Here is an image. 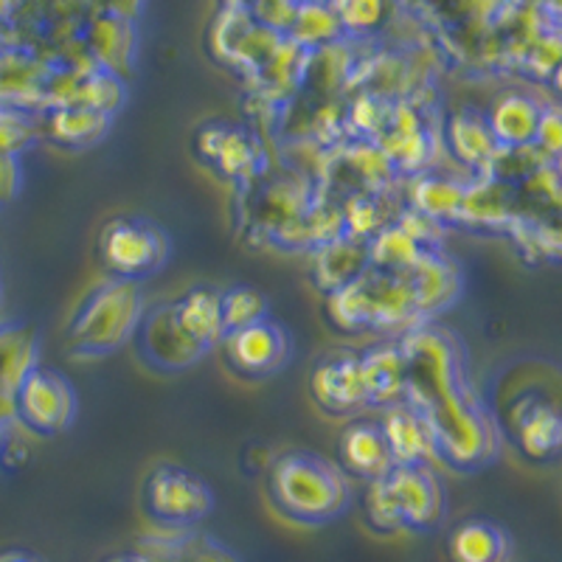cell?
<instances>
[{
    "instance_id": "11",
    "label": "cell",
    "mask_w": 562,
    "mask_h": 562,
    "mask_svg": "<svg viewBox=\"0 0 562 562\" xmlns=\"http://www.w3.org/2000/svg\"><path fill=\"white\" fill-rule=\"evenodd\" d=\"M380 430H383L394 464H428L430 459L439 456L434 430H430L425 414L416 411L414 405L400 403L385 408Z\"/></svg>"
},
{
    "instance_id": "20",
    "label": "cell",
    "mask_w": 562,
    "mask_h": 562,
    "mask_svg": "<svg viewBox=\"0 0 562 562\" xmlns=\"http://www.w3.org/2000/svg\"><path fill=\"white\" fill-rule=\"evenodd\" d=\"M172 310L178 315V324L192 335L203 349L223 344V307H220V293L214 288H194L183 299L172 301Z\"/></svg>"
},
{
    "instance_id": "32",
    "label": "cell",
    "mask_w": 562,
    "mask_h": 562,
    "mask_svg": "<svg viewBox=\"0 0 562 562\" xmlns=\"http://www.w3.org/2000/svg\"><path fill=\"white\" fill-rule=\"evenodd\" d=\"M531 147H537L546 158H557L562 149V127H560V113L557 110H549L540 115V124H537L535 140H531Z\"/></svg>"
},
{
    "instance_id": "26",
    "label": "cell",
    "mask_w": 562,
    "mask_h": 562,
    "mask_svg": "<svg viewBox=\"0 0 562 562\" xmlns=\"http://www.w3.org/2000/svg\"><path fill=\"white\" fill-rule=\"evenodd\" d=\"M506 180L486 178L470 186L464 192V205H461V217L479 225H498L509 217V192H506Z\"/></svg>"
},
{
    "instance_id": "29",
    "label": "cell",
    "mask_w": 562,
    "mask_h": 562,
    "mask_svg": "<svg viewBox=\"0 0 562 562\" xmlns=\"http://www.w3.org/2000/svg\"><path fill=\"white\" fill-rule=\"evenodd\" d=\"M340 217H344V234L358 237L369 243L378 231L385 228V220L380 214L378 200H371L369 194H351L344 205H340Z\"/></svg>"
},
{
    "instance_id": "2",
    "label": "cell",
    "mask_w": 562,
    "mask_h": 562,
    "mask_svg": "<svg viewBox=\"0 0 562 562\" xmlns=\"http://www.w3.org/2000/svg\"><path fill=\"white\" fill-rule=\"evenodd\" d=\"M140 318H144V293L138 281L113 279L102 281L68 326V346L77 355L99 358L122 349L135 338Z\"/></svg>"
},
{
    "instance_id": "15",
    "label": "cell",
    "mask_w": 562,
    "mask_h": 562,
    "mask_svg": "<svg viewBox=\"0 0 562 562\" xmlns=\"http://www.w3.org/2000/svg\"><path fill=\"white\" fill-rule=\"evenodd\" d=\"M515 441L529 459H554L562 441V419L554 403L543 396H526L515 408Z\"/></svg>"
},
{
    "instance_id": "5",
    "label": "cell",
    "mask_w": 562,
    "mask_h": 562,
    "mask_svg": "<svg viewBox=\"0 0 562 562\" xmlns=\"http://www.w3.org/2000/svg\"><path fill=\"white\" fill-rule=\"evenodd\" d=\"M144 506L158 526L167 529H189L209 518L214 509V492L203 479L183 467H155L144 484Z\"/></svg>"
},
{
    "instance_id": "6",
    "label": "cell",
    "mask_w": 562,
    "mask_h": 562,
    "mask_svg": "<svg viewBox=\"0 0 562 562\" xmlns=\"http://www.w3.org/2000/svg\"><path fill=\"white\" fill-rule=\"evenodd\" d=\"M383 484L403 529L434 531L448 518V492L430 464H394Z\"/></svg>"
},
{
    "instance_id": "1",
    "label": "cell",
    "mask_w": 562,
    "mask_h": 562,
    "mask_svg": "<svg viewBox=\"0 0 562 562\" xmlns=\"http://www.w3.org/2000/svg\"><path fill=\"white\" fill-rule=\"evenodd\" d=\"M270 498L284 518L321 526L344 515L351 490L333 461L313 453H284L270 467Z\"/></svg>"
},
{
    "instance_id": "17",
    "label": "cell",
    "mask_w": 562,
    "mask_h": 562,
    "mask_svg": "<svg viewBox=\"0 0 562 562\" xmlns=\"http://www.w3.org/2000/svg\"><path fill=\"white\" fill-rule=\"evenodd\" d=\"M540 115H543V108L531 97H526V93H504L492 104L490 115H486V127L495 135L501 149L529 147L535 140Z\"/></svg>"
},
{
    "instance_id": "30",
    "label": "cell",
    "mask_w": 562,
    "mask_h": 562,
    "mask_svg": "<svg viewBox=\"0 0 562 562\" xmlns=\"http://www.w3.org/2000/svg\"><path fill=\"white\" fill-rule=\"evenodd\" d=\"M366 518H369L371 529L383 531V535H394V531H403L400 518H396V509L391 504V495L385 490L383 479L371 481L369 490H366Z\"/></svg>"
},
{
    "instance_id": "27",
    "label": "cell",
    "mask_w": 562,
    "mask_h": 562,
    "mask_svg": "<svg viewBox=\"0 0 562 562\" xmlns=\"http://www.w3.org/2000/svg\"><path fill=\"white\" fill-rule=\"evenodd\" d=\"M110 119L90 108H63L52 119V135L68 147H88L104 138Z\"/></svg>"
},
{
    "instance_id": "4",
    "label": "cell",
    "mask_w": 562,
    "mask_h": 562,
    "mask_svg": "<svg viewBox=\"0 0 562 562\" xmlns=\"http://www.w3.org/2000/svg\"><path fill=\"white\" fill-rule=\"evenodd\" d=\"M99 256L113 279L138 281L164 268L169 259V239L147 220L115 217L102 228Z\"/></svg>"
},
{
    "instance_id": "7",
    "label": "cell",
    "mask_w": 562,
    "mask_h": 562,
    "mask_svg": "<svg viewBox=\"0 0 562 562\" xmlns=\"http://www.w3.org/2000/svg\"><path fill=\"white\" fill-rule=\"evenodd\" d=\"M14 416L29 430L43 436H57L77 416V394L70 380L52 369H32L14 391Z\"/></svg>"
},
{
    "instance_id": "22",
    "label": "cell",
    "mask_w": 562,
    "mask_h": 562,
    "mask_svg": "<svg viewBox=\"0 0 562 562\" xmlns=\"http://www.w3.org/2000/svg\"><path fill=\"white\" fill-rule=\"evenodd\" d=\"M464 192L467 186H461L459 180H450L445 175H419L411 189V209L436 223H448V220L461 217Z\"/></svg>"
},
{
    "instance_id": "21",
    "label": "cell",
    "mask_w": 562,
    "mask_h": 562,
    "mask_svg": "<svg viewBox=\"0 0 562 562\" xmlns=\"http://www.w3.org/2000/svg\"><path fill=\"white\" fill-rule=\"evenodd\" d=\"M448 147L456 160L475 169H492L501 153V144L479 115H456L448 127Z\"/></svg>"
},
{
    "instance_id": "24",
    "label": "cell",
    "mask_w": 562,
    "mask_h": 562,
    "mask_svg": "<svg viewBox=\"0 0 562 562\" xmlns=\"http://www.w3.org/2000/svg\"><path fill=\"white\" fill-rule=\"evenodd\" d=\"M422 254L425 248L411 239L400 225H385L369 239V265L380 273H408Z\"/></svg>"
},
{
    "instance_id": "34",
    "label": "cell",
    "mask_w": 562,
    "mask_h": 562,
    "mask_svg": "<svg viewBox=\"0 0 562 562\" xmlns=\"http://www.w3.org/2000/svg\"><path fill=\"white\" fill-rule=\"evenodd\" d=\"M20 186V169L14 164V158L9 155H0V203H7V200L14 198Z\"/></svg>"
},
{
    "instance_id": "14",
    "label": "cell",
    "mask_w": 562,
    "mask_h": 562,
    "mask_svg": "<svg viewBox=\"0 0 562 562\" xmlns=\"http://www.w3.org/2000/svg\"><path fill=\"white\" fill-rule=\"evenodd\" d=\"M411 290L416 299V313L436 315L450 307L461 293V273L453 259L439 250H425L408 270Z\"/></svg>"
},
{
    "instance_id": "8",
    "label": "cell",
    "mask_w": 562,
    "mask_h": 562,
    "mask_svg": "<svg viewBox=\"0 0 562 562\" xmlns=\"http://www.w3.org/2000/svg\"><path fill=\"white\" fill-rule=\"evenodd\" d=\"M135 346H138L140 358L160 371L192 369L209 351L178 324L172 304L144 310V318L135 329Z\"/></svg>"
},
{
    "instance_id": "31",
    "label": "cell",
    "mask_w": 562,
    "mask_h": 562,
    "mask_svg": "<svg viewBox=\"0 0 562 562\" xmlns=\"http://www.w3.org/2000/svg\"><path fill=\"white\" fill-rule=\"evenodd\" d=\"M346 164H349L355 172H358L360 180H366V183H385L391 175V160L385 158V153L380 147H374V144H355V147L349 149V158H346Z\"/></svg>"
},
{
    "instance_id": "10",
    "label": "cell",
    "mask_w": 562,
    "mask_h": 562,
    "mask_svg": "<svg viewBox=\"0 0 562 562\" xmlns=\"http://www.w3.org/2000/svg\"><path fill=\"white\" fill-rule=\"evenodd\" d=\"M313 400L326 414H355L366 403L363 371L358 351H333L310 374Z\"/></svg>"
},
{
    "instance_id": "3",
    "label": "cell",
    "mask_w": 562,
    "mask_h": 562,
    "mask_svg": "<svg viewBox=\"0 0 562 562\" xmlns=\"http://www.w3.org/2000/svg\"><path fill=\"white\" fill-rule=\"evenodd\" d=\"M422 414L434 430L439 456L459 470H473L490 461L492 453L498 450L495 425L467 383H459L448 394L436 396L434 403L422 408Z\"/></svg>"
},
{
    "instance_id": "19",
    "label": "cell",
    "mask_w": 562,
    "mask_h": 562,
    "mask_svg": "<svg viewBox=\"0 0 562 562\" xmlns=\"http://www.w3.org/2000/svg\"><path fill=\"white\" fill-rule=\"evenodd\" d=\"M509 551L512 543L504 526L484 518L461 520L448 537L450 562H506Z\"/></svg>"
},
{
    "instance_id": "16",
    "label": "cell",
    "mask_w": 562,
    "mask_h": 562,
    "mask_svg": "<svg viewBox=\"0 0 562 562\" xmlns=\"http://www.w3.org/2000/svg\"><path fill=\"white\" fill-rule=\"evenodd\" d=\"M366 403L391 408L405 403V360L396 344H378L360 355Z\"/></svg>"
},
{
    "instance_id": "33",
    "label": "cell",
    "mask_w": 562,
    "mask_h": 562,
    "mask_svg": "<svg viewBox=\"0 0 562 562\" xmlns=\"http://www.w3.org/2000/svg\"><path fill=\"white\" fill-rule=\"evenodd\" d=\"M186 562H239V560L231 554L225 546H220V543H214V540H205V537H200L198 546L189 551V560H186Z\"/></svg>"
},
{
    "instance_id": "12",
    "label": "cell",
    "mask_w": 562,
    "mask_h": 562,
    "mask_svg": "<svg viewBox=\"0 0 562 562\" xmlns=\"http://www.w3.org/2000/svg\"><path fill=\"white\" fill-rule=\"evenodd\" d=\"M366 293H369V329L391 333V329H405L411 321L419 318L408 273H380L369 268Z\"/></svg>"
},
{
    "instance_id": "13",
    "label": "cell",
    "mask_w": 562,
    "mask_h": 562,
    "mask_svg": "<svg viewBox=\"0 0 562 562\" xmlns=\"http://www.w3.org/2000/svg\"><path fill=\"white\" fill-rule=\"evenodd\" d=\"M338 459L351 475H358L369 484L385 479L394 467L380 422L371 419H358L346 425L338 439Z\"/></svg>"
},
{
    "instance_id": "25",
    "label": "cell",
    "mask_w": 562,
    "mask_h": 562,
    "mask_svg": "<svg viewBox=\"0 0 562 562\" xmlns=\"http://www.w3.org/2000/svg\"><path fill=\"white\" fill-rule=\"evenodd\" d=\"M326 315L335 329L346 335H360L369 329V293H366V273L349 281L344 288L326 293Z\"/></svg>"
},
{
    "instance_id": "9",
    "label": "cell",
    "mask_w": 562,
    "mask_h": 562,
    "mask_svg": "<svg viewBox=\"0 0 562 562\" xmlns=\"http://www.w3.org/2000/svg\"><path fill=\"white\" fill-rule=\"evenodd\" d=\"M223 346L231 369L250 380L276 374L288 363L290 349H293L288 329L270 318L237 329V333H225Z\"/></svg>"
},
{
    "instance_id": "23",
    "label": "cell",
    "mask_w": 562,
    "mask_h": 562,
    "mask_svg": "<svg viewBox=\"0 0 562 562\" xmlns=\"http://www.w3.org/2000/svg\"><path fill=\"white\" fill-rule=\"evenodd\" d=\"M198 147L200 155H205L228 178H239L254 167V144L248 135L237 133V130L205 127L198 138Z\"/></svg>"
},
{
    "instance_id": "36",
    "label": "cell",
    "mask_w": 562,
    "mask_h": 562,
    "mask_svg": "<svg viewBox=\"0 0 562 562\" xmlns=\"http://www.w3.org/2000/svg\"><path fill=\"white\" fill-rule=\"evenodd\" d=\"M104 562H153V560H147L144 554H119V557H110V560Z\"/></svg>"
},
{
    "instance_id": "18",
    "label": "cell",
    "mask_w": 562,
    "mask_h": 562,
    "mask_svg": "<svg viewBox=\"0 0 562 562\" xmlns=\"http://www.w3.org/2000/svg\"><path fill=\"white\" fill-rule=\"evenodd\" d=\"M369 243L349 234H340L333 243L315 248V281L326 293L344 288L349 281L360 279L369 270Z\"/></svg>"
},
{
    "instance_id": "28",
    "label": "cell",
    "mask_w": 562,
    "mask_h": 562,
    "mask_svg": "<svg viewBox=\"0 0 562 562\" xmlns=\"http://www.w3.org/2000/svg\"><path fill=\"white\" fill-rule=\"evenodd\" d=\"M220 307H223L225 333H237V329L270 318L268 295L262 290L250 288V284H237V288L220 293Z\"/></svg>"
},
{
    "instance_id": "35",
    "label": "cell",
    "mask_w": 562,
    "mask_h": 562,
    "mask_svg": "<svg viewBox=\"0 0 562 562\" xmlns=\"http://www.w3.org/2000/svg\"><path fill=\"white\" fill-rule=\"evenodd\" d=\"M0 562H45V560L29 554V551H7V554H0Z\"/></svg>"
}]
</instances>
